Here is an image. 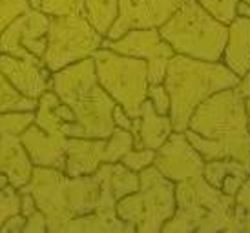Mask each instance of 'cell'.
Listing matches in <instances>:
<instances>
[{
  "mask_svg": "<svg viewBox=\"0 0 250 233\" xmlns=\"http://www.w3.org/2000/svg\"><path fill=\"white\" fill-rule=\"evenodd\" d=\"M37 100L21 95L0 73V113L2 111H35Z\"/></svg>",
  "mask_w": 250,
  "mask_h": 233,
  "instance_id": "7402d4cb",
  "label": "cell"
},
{
  "mask_svg": "<svg viewBox=\"0 0 250 233\" xmlns=\"http://www.w3.org/2000/svg\"><path fill=\"white\" fill-rule=\"evenodd\" d=\"M113 122L117 128H123V130H128L132 131V124H133V118L128 113H126L119 104H115V108H113Z\"/></svg>",
  "mask_w": 250,
  "mask_h": 233,
  "instance_id": "836d02e7",
  "label": "cell"
},
{
  "mask_svg": "<svg viewBox=\"0 0 250 233\" xmlns=\"http://www.w3.org/2000/svg\"><path fill=\"white\" fill-rule=\"evenodd\" d=\"M234 232L250 233V212L239 208L237 204H236V210H234V217H232L230 230H229V233H234Z\"/></svg>",
  "mask_w": 250,
  "mask_h": 233,
  "instance_id": "f546056e",
  "label": "cell"
},
{
  "mask_svg": "<svg viewBox=\"0 0 250 233\" xmlns=\"http://www.w3.org/2000/svg\"><path fill=\"white\" fill-rule=\"evenodd\" d=\"M236 200L208 184L203 175L175 182V212L165 233H215L230 230Z\"/></svg>",
  "mask_w": 250,
  "mask_h": 233,
  "instance_id": "5b68a950",
  "label": "cell"
},
{
  "mask_svg": "<svg viewBox=\"0 0 250 233\" xmlns=\"http://www.w3.org/2000/svg\"><path fill=\"white\" fill-rule=\"evenodd\" d=\"M21 190L33 195L37 208L44 213L48 232H64L77 217L97 210L101 184L95 173L70 177L62 170L48 166H33L31 178Z\"/></svg>",
  "mask_w": 250,
  "mask_h": 233,
  "instance_id": "3957f363",
  "label": "cell"
},
{
  "mask_svg": "<svg viewBox=\"0 0 250 233\" xmlns=\"http://www.w3.org/2000/svg\"><path fill=\"white\" fill-rule=\"evenodd\" d=\"M237 15L239 17H250V6L249 4H245V2H237Z\"/></svg>",
  "mask_w": 250,
  "mask_h": 233,
  "instance_id": "d590c367",
  "label": "cell"
},
{
  "mask_svg": "<svg viewBox=\"0 0 250 233\" xmlns=\"http://www.w3.org/2000/svg\"><path fill=\"white\" fill-rule=\"evenodd\" d=\"M119 15V0H86L84 17L99 35L106 37Z\"/></svg>",
  "mask_w": 250,
  "mask_h": 233,
  "instance_id": "44dd1931",
  "label": "cell"
},
{
  "mask_svg": "<svg viewBox=\"0 0 250 233\" xmlns=\"http://www.w3.org/2000/svg\"><path fill=\"white\" fill-rule=\"evenodd\" d=\"M0 73L21 95L35 100L48 91L51 82V71L42 58H19L0 53Z\"/></svg>",
  "mask_w": 250,
  "mask_h": 233,
  "instance_id": "2e32d148",
  "label": "cell"
},
{
  "mask_svg": "<svg viewBox=\"0 0 250 233\" xmlns=\"http://www.w3.org/2000/svg\"><path fill=\"white\" fill-rule=\"evenodd\" d=\"M24 224H26V217H24L22 213H17V215L9 217V219L2 224L0 233H22Z\"/></svg>",
  "mask_w": 250,
  "mask_h": 233,
  "instance_id": "1f68e13d",
  "label": "cell"
},
{
  "mask_svg": "<svg viewBox=\"0 0 250 233\" xmlns=\"http://www.w3.org/2000/svg\"><path fill=\"white\" fill-rule=\"evenodd\" d=\"M91 58L101 88L132 118H137L150 86L146 60L121 55L108 48H99Z\"/></svg>",
  "mask_w": 250,
  "mask_h": 233,
  "instance_id": "ba28073f",
  "label": "cell"
},
{
  "mask_svg": "<svg viewBox=\"0 0 250 233\" xmlns=\"http://www.w3.org/2000/svg\"><path fill=\"white\" fill-rule=\"evenodd\" d=\"M49 89L75 115L73 122H64L66 137L108 138L115 130V100L101 88L91 57L51 73Z\"/></svg>",
  "mask_w": 250,
  "mask_h": 233,
  "instance_id": "7a4b0ae2",
  "label": "cell"
},
{
  "mask_svg": "<svg viewBox=\"0 0 250 233\" xmlns=\"http://www.w3.org/2000/svg\"><path fill=\"white\" fill-rule=\"evenodd\" d=\"M35 120V111H2L0 113V135H21Z\"/></svg>",
  "mask_w": 250,
  "mask_h": 233,
  "instance_id": "603a6c76",
  "label": "cell"
},
{
  "mask_svg": "<svg viewBox=\"0 0 250 233\" xmlns=\"http://www.w3.org/2000/svg\"><path fill=\"white\" fill-rule=\"evenodd\" d=\"M59 97L48 89L37 100L35 120L22 131V146L26 148L33 166H48L64 170L66 164V135L62 131V118L57 115Z\"/></svg>",
  "mask_w": 250,
  "mask_h": 233,
  "instance_id": "9c48e42d",
  "label": "cell"
},
{
  "mask_svg": "<svg viewBox=\"0 0 250 233\" xmlns=\"http://www.w3.org/2000/svg\"><path fill=\"white\" fill-rule=\"evenodd\" d=\"M187 0H119V15L106 39H119L130 29L159 28Z\"/></svg>",
  "mask_w": 250,
  "mask_h": 233,
  "instance_id": "5bb4252c",
  "label": "cell"
},
{
  "mask_svg": "<svg viewBox=\"0 0 250 233\" xmlns=\"http://www.w3.org/2000/svg\"><path fill=\"white\" fill-rule=\"evenodd\" d=\"M95 177L101 184V199L95 212L103 215H117L115 204L139 188V173L123 162H103L95 170Z\"/></svg>",
  "mask_w": 250,
  "mask_h": 233,
  "instance_id": "e0dca14e",
  "label": "cell"
},
{
  "mask_svg": "<svg viewBox=\"0 0 250 233\" xmlns=\"http://www.w3.org/2000/svg\"><path fill=\"white\" fill-rule=\"evenodd\" d=\"M33 162L17 135H0V173H6L9 184L21 190L31 178Z\"/></svg>",
  "mask_w": 250,
  "mask_h": 233,
  "instance_id": "ffe728a7",
  "label": "cell"
},
{
  "mask_svg": "<svg viewBox=\"0 0 250 233\" xmlns=\"http://www.w3.org/2000/svg\"><path fill=\"white\" fill-rule=\"evenodd\" d=\"M29 2V7H33V9H41V0H28Z\"/></svg>",
  "mask_w": 250,
  "mask_h": 233,
  "instance_id": "8d00e7d4",
  "label": "cell"
},
{
  "mask_svg": "<svg viewBox=\"0 0 250 233\" xmlns=\"http://www.w3.org/2000/svg\"><path fill=\"white\" fill-rule=\"evenodd\" d=\"M234 200H236V204L239 206V208L250 212V175L245 178V182L241 184V188L237 190Z\"/></svg>",
  "mask_w": 250,
  "mask_h": 233,
  "instance_id": "d6a6232c",
  "label": "cell"
},
{
  "mask_svg": "<svg viewBox=\"0 0 250 233\" xmlns=\"http://www.w3.org/2000/svg\"><path fill=\"white\" fill-rule=\"evenodd\" d=\"M221 60L208 62L175 53L167 66L165 88L170 97V122L174 131H187L190 116L195 108L221 89L234 88L239 84Z\"/></svg>",
  "mask_w": 250,
  "mask_h": 233,
  "instance_id": "277c9868",
  "label": "cell"
},
{
  "mask_svg": "<svg viewBox=\"0 0 250 233\" xmlns=\"http://www.w3.org/2000/svg\"><path fill=\"white\" fill-rule=\"evenodd\" d=\"M86 0H41V11L48 17L83 15Z\"/></svg>",
  "mask_w": 250,
  "mask_h": 233,
  "instance_id": "d4e9b609",
  "label": "cell"
},
{
  "mask_svg": "<svg viewBox=\"0 0 250 233\" xmlns=\"http://www.w3.org/2000/svg\"><path fill=\"white\" fill-rule=\"evenodd\" d=\"M172 131L170 116L157 113L153 104L146 98L141 106L139 116L133 118L130 133L133 135V148H150L155 151L172 135Z\"/></svg>",
  "mask_w": 250,
  "mask_h": 233,
  "instance_id": "ac0fdd59",
  "label": "cell"
},
{
  "mask_svg": "<svg viewBox=\"0 0 250 233\" xmlns=\"http://www.w3.org/2000/svg\"><path fill=\"white\" fill-rule=\"evenodd\" d=\"M221 62L239 78L250 71V17L237 15L229 24Z\"/></svg>",
  "mask_w": 250,
  "mask_h": 233,
  "instance_id": "d6986e66",
  "label": "cell"
},
{
  "mask_svg": "<svg viewBox=\"0 0 250 233\" xmlns=\"http://www.w3.org/2000/svg\"><path fill=\"white\" fill-rule=\"evenodd\" d=\"M247 113H249V128H250V95L247 97Z\"/></svg>",
  "mask_w": 250,
  "mask_h": 233,
  "instance_id": "74e56055",
  "label": "cell"
},
{
  "mask_svg": "<svg viewBox=\"0 0 250 233\" xmlns=\"http://www.w3.org/2000/svg\"><path fill=\"white\" fill-rule=\"evenodd\" d=\"M153 157H155V151L150 150V148H132L121 157L119 162H123L126 168L139 173L141 170L153 164Z\"/></svg>",
  "mask_w": 250,
  "mask_h": 233,
  "instance_id": "4316f807",
  "label": "cell"
},
{
  "mask_svg": "<svg viewBox=\"0 0 250 233\" xmlns=\"http://www.w3.org/2000/svg\"><path fill=\"white\" fill-rule=\"evenodd\" d=\"M49 17L29 7L0 31V53L19 58H42L48 46Z\"/></svg>",
  "mask_w": 250,
  "mask_h": 233,
  "instance_id": "4fadbf2b",
  "label": "cell"
},
{
  "mask_svg": "<svg viewBox=\"0 0 250 233\" xmlns=\"http://www.w3.org/2000/svg\"><path fill=\"white\" fill-rule=\"evenodd\" d=\"M157 29L175 53L208 62L221 60L229 35V26L214 19L197 0H187Z\"/></svg>",
  "mask_w": 250,
  "mask_h": 233,
  "instance_id": "8992f818",
  "label": "cell"
},
{
  "mask_svg": "<svg viewBox=\"0 0 250 233\" xmlns=\"http://www.w3.org/2000/svg\"><path fill=\"white\" fill-rule=\"evenodd\" d=\"M153 166L172 182H183L203 175L205 158L190 144L185 131H172V135L155 150Z\"/></svg>",
  "mask_w": 250,
  "mask_h": 233,
  "instance_id": "9a60e30c",
  "label": "cell"
},
{
  "mask_svg": "<svg viewBox=\"0 0 250 233\" xmlns=\"http://www.w3.org/2000/svg\"><path fill=\"white\" fill-rule=\"evenodd\" d=\"M148 100L153 104L157 113L168 115V111H170V97H168L165 84H150L148 86Z\"/></svg>",
  "mask_w": 250,
  "mask_h": 233,
  "instance_id": "f1b7e54d",
  "label": "cell"
},
{
  "mask_svg": "<svg viewBox=\"0 0 250 233\" xmlns=\"http://www.w3.org/2000/svg\"><path fill=\"white\" fill-rule=\"evenodd\" d=\"M48 232V222H46V217L41 210L33 212L31 215L26 217V224H24V230L22 233H42Z\"/></svg>",
  "mask_w": 250,
  "mask_h": 233,
  "instance_id": "4dcf8cb0",
  "label": "cell"
},
{
  "mask_svg": "<svg viewBox=\"0 0 250 233\" xmlns=\"http://www.w3.org/2000/svg\"><path fill=\"white\" fill-rule=\"evenodd\" d=\"M237 2L239 0H197L199 6L227 26L237 17Z\"/></svg>",
  "mask_w": 250,
  "mask_h": 233,
  "instance_id": "cb8c5ba5",
  "label": "cell"
},
{
  "mask_svg": "<svg viewBox=\"0 0 250 233\" xmlns=\"http://www.w3.org/2000/svg\"><path fill=\"white\" fill-rule=\"evenodd\" d=\"M237 88H239V91H241V93H243L245 97L250 95V71L243 77V78H241V80H239Z\"/></svg>",
  "mask_w": 250,
  "mask_h": 233,
  "instance_id": "e575fe53",
  "label": "cell"
},
{
  "mask_svg": "<svg viewBox=\"0 0 250 233\" xmlns=\"http://www.w3.org/2000/svg\"><path fill=\"white\" fill-rule=\"evenodd\" d=\"M101 48H108L121 55L143 58L148 64V82L163 84L168 60L175 55L172 46L159 35V29H130L119 39H103Z\"/></svg>",
  "mask_w": 250,
  "mask_h": 233,
  "instance_id": "7c38bea8",
  "label": "cell"
},
{
  "mask_svg": "<svg viewBox=\"0 0 250 233\" xmlns=\"http://www.w3.org/2000/svg\"><path fill=\"white\" fill-rule=\"evenodd\" d=\"M115 212L133 232L159 233L175 212V182L165 177L153 164L148 166L139 172L137 192L119 200Z\"/></svg>",
  "mask_w": 250,
  "mask_h": 233,
  "instance_id": "52a82bcc",
  "label": "cell"
},
{
  "mask_svg": "<svg viewBox=\"0 0 250 233\" xmlns=\"http://www.w3.org/2000/svg\"><path fill=\"white\" fill-rule=\"evenodd\" d=\"M103 39L104 37L95 31L84 13L49 17L48 46L42 60L53 73L91 57L101 48Z\"/></svg>",
  "mask_w": 250,
  "mask_h": 233,
  "instance_id": "30bf717a",
  "label": "cell"
},
{
  "mask_svg": "<svg viewBox=\"0 0 250 233\" xmlns=\"http://www.w3.org/2000/svg\"><path fill=\"white\" fill-rule=\"evenodd\" d=\"M133 148V135L117 128L108 138H66V164L62 172L70 177L91 175L103 162H119Z\"/></svg>",
  "mask_w": 250,
  "mask_h": 233,
  "instance_id": "8fae6325",
  "label": "cell"
},
{
  "mask_svg": "<svg viewBox=\"0 0 250 233\" xmlns=\"http://www.w3.org/2000/svg\"><path fill=\"white\" fill-rule=\"evenodd\" d=\"M241 2H245V4H249L250 6V0H241Z\"/></svg>",
  "mask_w": 250,
  "mask_h": 233,
  "instance_id": "f35d334b",
  "label": "cell"
},
{
  "mask_svg": "<svg viewBox=\"0 0 250 233\" xmlns=\"http://www.w3.org/2000/svg\"><path fill=\"white\" fill-rule=\"evenodd\" d=\"M190 144L207 160L232 158L250 173V128L247 97L237 86L203 100L185 131Z\"/></svg>",
  "mask_w": 250,
  "mask_h": 233,
  "instance_id": "6da1fadb",
  "label": "cell"
},
{
  "mask_svg": "<svg viewBox=\"0 0 250 233\" xmlns=\"http://www.w3.org/2000/svg\"><path fill=\"white\" fill-rule=\"evenodd\" d=\"M17 213H21V192L11 184L0 188V228Z\"/></svg>",
  "mask_w": 250,
  "mask_h": 233,
  "instance_id": "484cf974",
  "label": "cell"
},
{
  "mask_svg": "<svg viewBox=\"0 0 250 233\" xmlns=\"http://www.w3.org/2000/svg\"><path fill=\"white\" fill-rule=\"evenodd\" d=\"M26 9H29L28 0H0V31Z\"/></svg>",
  "mask_w": 250,
  "mask_h": 233,
  "instance_id": "83f0119b",
  "label": "cell"
}]
</instances>
